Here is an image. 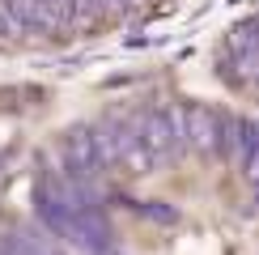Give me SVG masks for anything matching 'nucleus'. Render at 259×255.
<instances>
[{
    "instance_id": "obj_1",
    "label": "nucleus",
    "mask_w": 259,
    "mask_h": 255,
    "mask_svg": "<svg viewBox=\"0 0 259 255\" xmlns=\"http://www.w3.org/2000/svg\"><path fill=\"white\" fill-rule=\"evenodd\" d=\"M0 9H5V17H9V26L13 30H26V34H51V21L47 13H42V5L38 0H0Z\"/></svg>"
},
{
    "instance_id": "obj_2",
    "label": "nucleus",
    "mask_w": 259,
    "mask_h": 255,
    "mask_svg": "<svg viewBox=\"0 0 259 255\" xmlns=\"http://www.w3.org/2000/svg\"><path fill=\"white\" fill-rule=\"evenodd\" d=\"M38 5H42V13H47L51 30H68V26L81 21V5L77 0H38Z\"/></svg>"
},
{
    "instance_id": "obj_3",
    "label": "nucleus",
    "mask_w": 259,
    "mask_h": 255,
    "mask_svg": "<svg viewBox=\"0 0 259 255\" xmlns=\"http://www.w3.org/2000/svg\"><path fill=\"white\" fill-rule=\"evenodd\" d=\"M94 255H123V251L115 247V242H106V247H98V251H94Z\"/></svg>"
}]
</instances>
